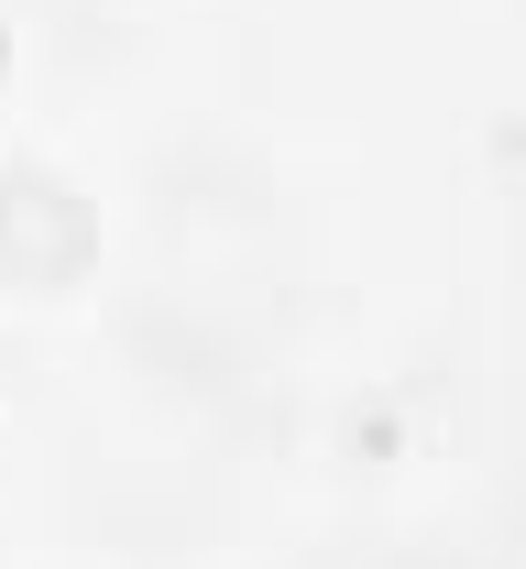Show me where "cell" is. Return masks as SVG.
<instances>
[{
    "label": "cell",
    "mask_w": 526,
    "mask_h": 569,
    "mask_svg": "<svg viewBox=\"0 0 526 569\" xmlns=\"http://www.w3.org/2000/svg\"><path fill=\"white\" fill-rule=\"evenodd\" d=\"M88 252H99V219L77 198L67 176H44V164H11L0 176V284H67L88 274Z\"/></svg>",
    "instance_id": "cell-1"
},
{
    "label": "cell",
    "mask_w": 526,
    "mask_h": 569,
    "mask_svg": "<svg viewBox=\"0 0 526 569\" xmlns=\"http://www.w3.org/2000/svg\"><path fill=\"white\" fill-rule=\"evenodd\" d=\"M0 67H11V33H0Z\"/></svg>",
    "instance_id": "cell-2"
}]
</instances>
